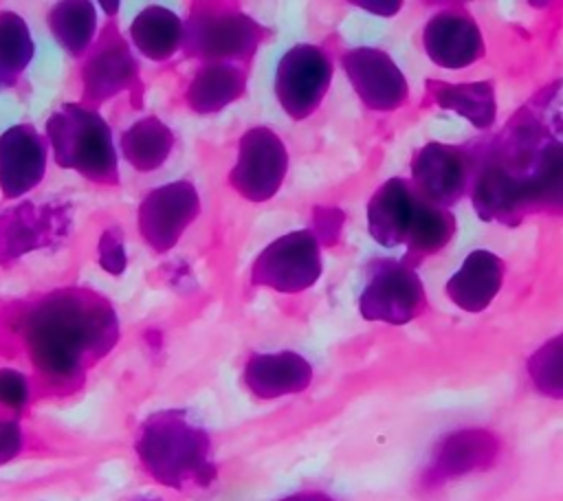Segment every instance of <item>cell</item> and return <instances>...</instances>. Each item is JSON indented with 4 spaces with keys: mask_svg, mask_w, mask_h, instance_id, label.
Instances as JSON below:
<instances>
[{
    "mask_svg": "<svg viewBox=\"0 0 563 501\" xmlns=\"http://www.w3.org/2000/svg\"><path fill=\"white\" fill-rule=\"evenodd\" d=\"M545 101L521 108L484 156L473 154V209L482 220L517 226L530 213L563 215V136L554 101L550 110Z\"/></svg>",
    "mask_w": 563,
    "mask_h": 501,
    "instance_id": "6da1fadb",
    "label": "cell"
},
{
    "mask_svg": "<svg viewBox=\"0 0 563 501\" xmlns=\"http://www.w3.org/2000/svg\"><path fill=\"white\" fill-rule=\"evenodd\" d=\"M22 336L35 369L68 382L103 358L119 341L112 305L97 292L64 288L40 299L22 319Z\"/></svg>",
    "mask_w": 563,
    "mask_h": 501,
    "instance_id": "7a4b0ae2",
    "label": "cell"
},
{
    "mask_svg": "<svg viewBox=\"0 0 563 501\" xmlns=\"http://www.w3.org/2000/svg\"><path fill=\"white\" fill-rule=\"evenodd\" d=\"M145 472L174 490H205L218 477L209 433L183 409L147 415L134 439Z\"/></svg>",
    "mask_w": 563,
    "mask_h": 501,
    "instance_id": "3957f363",
    "label": "cell"
},
{
    "mask_svg": "<svg viewBox=\"0 0 563 501\" xmlns=\"http://www.w3.org/2000/svg\"><path fill=\"white\" fill-rule=\"evenodd\" d=\"M46 136L59 167L75 169L92 182H119L112 132L95 110L79 103H64L48 116Z\"/></svg>",
    "mask_w": 563,
    "mask_h": 501,
    "instance_id": "277c9868",
    "label": "cell"
},
{
    "mask_svg": "<svg viewBox=\"0 0 563 501\" xmlns=\"http://www.w3.org/2000/svg\"><path fill=\"white\" fill-rule=\"evenodd\" d=\"M268 31L229 2H196L185 22L183 48L209 62H249Z\"/></svg>",
    "mask_w": 563,
    "mask_h": 501,
    "instance_id": "5b68a950",
    "label": "cell"
},
{
    "mask_svg": "<svg viewBox=\"0 0 563 501\" xmlns=\"http://www.w3.org/2000/svg\"><path fill=\"white\" fill-rule=\"evenodd\" d=\"M424 308L427 292L411 266L396 259H378L369 266V279L358 299L363 319L402 325Z\"/></svg>",
    "mask_w": 563,
    "mask_h": 501,
    "instance_id": "8992f818",
    "label": "cell"
},
{
    "mask_svg": "<svg viewBox=\"0 0 563 501\" xmlns=\"http://www.w3.org/2000/svg\"><path fill=\"white\" fill-rule=\"evenodd\" d=\"M321 275L319 237L308 231H292L271 242L253 261L251 281L277 292H301Z\"/></svg>",
    "mask_w": 563,
    "mask_h": 501,
    "instance_id": "52a82bcc",
    "label": "cell"
},
{
    "mask_svg": "<svg viewBox=\"0 0 563 501\" xmlns=\"http://www.w3.org/2000/svg\"><path fill=\"white\" fill-rule=\"evenodd\" d=\"M332 79V62L314 44L292 46L277 64L275 94L284 112L297 121L312 114Z\"/></svg>",
    "mask_w": 563,
    "mask_h": 501,
    "instance_id": "ba28073f",
    "label": "cell"
},
{
    "mask_svg": "<svg viewBox=\"0 0 563 501\" xmlns=\"http://www.w3.org/2000/svg\"><path fill=\"white\" fill-rule=\"evenodd\" d=\"M288 169V152L282 138L264 127H251L240 138L238 160L229 171L231 187L251 202H264L277 193Z\"/></svg>",
    "mask_w": 563,
    "mask_h": 501,
    "instance_id": "9c48e42d",
    "label": "cell"
},
{
    "mask_svg": "<svg viewBox=\"0 0 563 501\" xmlns=\"http://www.w3.org/2000/svg\"><path fill=\"white\" fill-rule=\"evenodd\" d=\"M475 158L464 147L427 143L411 158V185L435 207L455 204L473 182Z\"/></svg>",
    "mask_w": 563,
    "mask_h": 501,
    "instance_id": "30bf717a",
    "label": "cell"
},
{
    "mask_svg": "<svg viewBox=\"0 0 563 501\" xmlns=\"http://www.w3.org/2000/svg\"><path fill=\"white\" fill-rule=\"evenodd\" d=\"M200 198L191 182L174 180L150 191L139 207V231L156 253L169 250L196 220Z\"/></svg>",
    "mask_w": 563,
    "mask_h": 501,
    "instance_id": "8fae6325",
    "label": "cell"
},
{
    "mask_svg": "<svg viewBox=\"0 0 563 501\" xmlns=\"http://www.w3.org/2000/svg\"><path fill=\"white\" fill-rule=\"evenodd\" d=\"M70 215L62 204L22 202L0 213V266L64 237Z\"/></svg>",
    "mask_w": 563,
    "mask_h": 501,
    "instance_id": "7c38bea8",
    "label": "cell"
},
{
    "mask_svg": "<svg viewBox=\"0 0 563 501\" xmlns=\"http://www.w3.org/2000/svg\"><path fill=\"white\" fill-rule=\"evenodd\" d=\"M84 101L101 103L123 90L141 88L139 62L117 26L108 24L97 40V46L81 66Z\"/></svg>",
    "mask_w": 563,
    "mask_h": 501,
    "instance_id": "4fadbf2b",
    "label": "cell"
},
{
    "mask_svg": "<svg viewBox=\"0 0 563 501\" xmlns=\"http://www.w3.org/2000/svg\"><path fill=\"white\" fill-rule=\"evenodd\" d=\"M341 64L352 88L367 108L389 112L407 101V79L385 51L358 46L347 51L341 57Z\"/></svg>",
    "mask_w": 563,
    "mask_h": 501,
    "instance_id": "5bb4252c",
    "label": "cell"
},
{
    "mask_svg": "<svg viewBox=\"0 0 563 501\" xmlns=\"http://www.w3.org/2000/svg\"><path fill=\"white\" fill-rule=\"evenodd\" d=\"M424 198L411 180L389 178L367 202L369 235L383 246L407 244L418 222Z\"/></svg>",
    "mask_w": 563,
    "mask_h": 501,
    "instance_id": "9a60e30c",
    "label": "cell"
},
{
    "mask_svg": "<svg viewBox=\"0 0 563 501\" xmlns=\"http://www.w3.org/2000/svg\"><path fill=\"white\" fill-rule=\"evenodd\" d=\"M46 174V141L29 125L20 123L0 136V189L4 198H20Z\"/></svg>",
    "mask_w": 563,
    "mask_h": 501,
    "instance_id": "2e32d148",
    "label": "cell"
},
{
    "mask_svg": "<svg viewBox=\"0 0 563 501\" xmlns=\"http://www.w3.org/2000/svg\"><path fill=\"white\" fill-rule=\"evenodd\" d=\"M422 44L429 59L442 68H466L484 55L482 31L464 11L435 13L422 31Z\"/></svg>",
    "mask_w": 563,
    "mask_h": 501,
    "instance_id": "e0dca14e",
    "label": "cell"
},
{
    "mask_svg": "<svg viewBox=\"0 0 563 501\" xmlns=\"http://www.w3.org/2000/svg\"><path fill=\"white\" fill-rule=\"evenodd\" d=\"M312 380L310 363L297 352L253 354L244 365V385L262 400L303 391Z\"/></svg>",
    "mask_w": 563,
    "mask_h": 501,
    "instance_id": "ac0fdd59",
    "label": "cell"
},
{
    "mask_svg": "<svg viewBox=\"0 0 563 501\" xmlns=\"http://www.w3.org/2000/svg\"><path fill=\"white\" fill-rule=\"evenodd\" d=\"M504 281V261L484 248L471 250L457 272L446 283L449 299L466 310L482 312L497 297Z\"/></svg>",
    "mask_w": 563,
    "mask_h": 501,
    "instance_id": "d6986e66",
    "label": "cell"
},
{
    "mask_svg": "<svg viewBox=\"0 0 563 501\" xmlns=\"http://www.w3.org/2000/svg\"><path fill=\"white\" fill-rule=\"evenodd\" d=\"M246 73L238 64L209 62L194 75L185 99L198 114H211L227 108L244 94Z\"/></svg>",
    "mask_w": 563,
    "mask_h": 501,
    "instance_id": "ffe728a7",
    "label": "cell"
},
{
    "mask_svg": "<svg viewBox=\"0 0 563 501\" xmlns=\"http://www.w3.org/2000/svg\"><path fill=\"white\" fill-rule=\"evenodd\" d=\"M497 455V439L486 431H460L442 439L435 459L431 464V475L435 479H446L464 475L488 466Z\"/></svg>",
    "mask_w": 563,
    "mask_h": 501,
    "instance_id": "44dd1931",
    "label": "cell"
},
{
    "mask_svg": "<svg viewBox=\"0 0 563 501\" xmlns=\"http://www.w3.org/2000/svg\"><path fill=\"white\" fill-rule=\"evenodd\" d=\"M429 97L446 110L462 114L477 130H488L497 116L495 88L490 81H433L429 79Z\"/></svg>",
    "mask_w": 563,
    "mask_h": 501,
    "instance_id": "7402d4cb",
    "label": "cell"
},
{
    "mask_svg": "<svg viewBox=\"0 0 563 501\" xmlns=\"http://www.w3.org/2000/svg\"><path fill=\"white\" fill-rule=\"evenodd\" d=\"M130 37L145 57L165 62L183 48L185 22L165 7H147L132 20Z\"/></svg>",
    "mask_w": 563,
    "mask_h": 501,
    "instance_id": "603a6c76",
    "label": "cell"
},
{
    "mask_svg": "<svg viewBox=\"0 0 563 501\" xmlns=\"http://www.w3.org/2000/svg\"><path fill=\"white\" fill-rule=\"evenodd\" d=\"M174 147L172 130L156 116H145L128 127L121 136V152L125 160L139 171L161 167Z\"/></svg>",
    "mask_w": 563,
    "mask_h": 501,
    "instance_id": "cb8c5ba5",
    "label": "cell"
},
{
    "mask_svg": "<svg viewBox=\"0 0 563 501\" xmlns=\"http://www.w3.org/2000/svg\"><path fill=\"white\" fill-rule=\"evenodd\" d=\"M48 26L53 37L66 53L81 55L97 33L95 7L86 0L57 2L48 11Z\"/></svg>",
    "mask_w": 563,
    "mask_h": 501,
    "instance_id": "d4e9b609",
    "label": "cell"
},
{
    "mask_svg": "<svg viewBox=\"0 0 563 501\" xmlns=\"http://www.w3.org/2000/svg\"><path fill=\"white\" fill-rule=\"evenodd\" d=\"M453 233H455L453 213L444 207H435V204L424 200V204L420 209V215H418V222L413 226V233L407 242V255H405L402 261L413 268L424 257L444 248L451 242Z\"/></svg>",
    "mask_w": 563,
    "mask_h": 501,
    "instance_id": "484cf974",
    "label": "cell"
},
{
    "mask_svg": "<svg viewBox=\"0 0 563 501\" xmlns=\"http://www.w3.org/2000/svg\"><path fill=\"white\" fill-rule=\"evenodd\" d=\"M35 46L26 22L13 11H0V73L11 81L29 66Z\"/></svg>",
    "mask_w": 563,
    "mask_h": 501,
    "instance_id": "4316f807",
    "label": "cell"
},
{
    "mask_svg": "<svg viewBox=\"0 0 563 501\" xmlns=\"http://www.w3.org/2000/svg\"><path fill=\"white\" fill-rule=\"evenodd\" d=\"M528 374L537 391L550 398H563V332L545 341L528 358Z\"/></svg>",
    "mask_w": 563,
    "mask_h": 501,
    "instance_id": "83f0119b",
    "label": "cell"
},
{
    "mask_svg": "<svg viewBox=\"0 0 563 501\" xmlns=\"http://www.w3.org/2000/svg\"><path fill=\"white\" fill-rule=\"evenodd\" d=\"M99 266L110 272V275H121L128 266V257H125V244H123V233L119 226L106 229L99 237Z\"/></svg>",
    "mask_w": 563,
    "mask_h": 501,
    "instance_id": "f1b7e54d",
    "label": "cell"
},
{
    "mask_svg": "<svg viewBox=\"0 0 563 501\" xmlns=\"http://www.w3.org/2000/svg\"><path fill=\"white\" fill-rule=\"evenodd\" d=\"M29 402V380L15 369H0V404L22 409Z\"/></svg>",
    "mask_w": 563,
    "mask_h": 501,
    "instance_id": "f546056e",
    "label": "cell"
},
{
    "mask_svg": "<svg viewBox=\"0 0 563 501\" xmlns=\"http://www.w3.org/2000/svg\"><path fill=\"white\" fill-rule=\"evenodd\" d=\"M22 450V428L15 420H0V466L9 464Z\"/></svg>",
    "mask_w": 563,
    "mask_h": 501,
    "instance_id": "4dcf8cb0",
    "label": "cell"
},
{
    "mask_svg": "<svg viewBox=\"0 0 563 501\" xmlns=\"http://www.w3.org/2000/svg\"><path fill=\"white\" fill-rule=\"evenodd\" d=\"M314 224H317V231H319V237L323 240V244H334V240L339 237V231L343 226V213L339 209L319 207V209H314Z\"/></svg>",
    "mask_w": 563,
    "mask_h": 501,
    "instance_id": "1f68e13d",
    "label": "cell"
},
{
    "mask_svg": "<svg viewBox=\"0 0 563 501\" xmlns=\"http://www.w3.org/2000/svg\"><path fill=\"white\" fill-rule=\"evenodd\" d=\"M279 501H334L330 494L325 492H319V490H301V492H295V494H288Z\"/></svg>",
    "mask_w": 563,
    "mask_h": 501,
    "instance_id": "d6a6232c",
    "label": "cell"
},
{
    "mask_svg": "<svg viewBox=\"0 0 563 501\" xmlns=\"http://www.w3.org/2000/svg\"><path fill=\"white\" fill-rule=\"evenodd\" d=\"M356 4L378 15H394L400 9V2H356Z\"/></svg>",
    "mask_w": 563,
    "mask_h": 501,
    "instance_id": "836d02e7",
    "label": "cell"
},
{
    "mask_svg": "<svg viewBox=\"0 0 563 501\" xmlns=\"http://www.w3.org/2000/svg\"><path fill=\"white\" fill-rule=\"evenodd\" d=\"M13 84H15V81H11L9 77H4V75L0 73V88H4V86H13Z\"/></svg>",
    "mask_w": 563,
    "mask_h": 501,
    "instance_id": "e575fe53",
    "label": "cell"
},
{
    "mask_svg": "<svg viewBox=\"0 0 563 501\" xmlns=\"http://www.w3.org/2000/svg\"><path fill=\"white\" fill-rule=\"evenodd\" d=\"M101 7H103V9H108V11H110V15H112V11H117V7H119V4H117V2H114V4H110V2H103Z\"/></svg>",
    "mask_w": 563,
    "mask_h": 501,
    "instance_id": "d590c367",
    "label": "cell"
},
{
    "mask_svg": "<svg viewBox=\"0 0 563 501\" xmlns=\"http://www.w3.org/2000/svg\"><path fill=\"white\" fill-rule=\"evenodd\" d=\"M136 501H161V499H156V497H152V499L145 497V499H136Z\"/></svg>",
    "mask_w": 563,
    "mask_h": 501,
    "instance_id": "8d00e7d4",
    "label": "cell"
}]
</instances>
